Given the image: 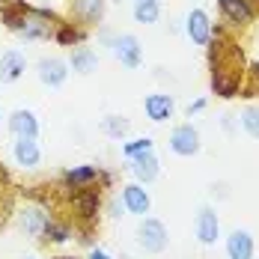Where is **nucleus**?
<instances>
[{
	"label": "nucleus",
	"mask_w": 259,
	"mask_h": 259,
	"mask_svg": "<svg viewBox=\"0 0 259 259\" xmlns=\"http://www.w3.org/2000/svg\"><path fill=\"white\" fill-rule=\"evenodd\" d=\"M45 224H48V214H45L42 208H36V206H24L21 211H18V227H21V230H24L27 235H42Z\"/></svg>",
	"instance_id": "dca6fc26"
},
{
	"label": "nucleus",
	"mask_w": 259,
	"mask_h": 259,
	"mask_svg": "<svg viewBox=\"0 0 259 259\" xmlns=\"http://www.w3.org/2000/svg\"><path fill=\"white\" fill-rule=\"evenodd\" d=\"M69 66H72L78 75H93L96 66H99V57H96V51H90V48H75Z\"/></svg>",
	"instance_id": "aec40b11"
},
{
	"label": "nucleus",
	"mask_w": 259,
	"mask_h": 259,
	"mask_svg": "<svg viewBox=\"0 0 259 259\" xmlns=\"http://www.w3.org/2000/svg\"><path fill=\"white\" fill-rule=\"evenodd\" d=\"M238 87H241L238 75H227L224 69H214L211 72V90H214V96L233 99V96H238Z\"/></svg>",
	"instance_id": "a211bd4d"
},
{
	"label": "nucleus",
	"mask_w": 259,
	"mask_h": 259,
	"mask_svg": "<svg viewBox=\"0 0 259 259\" xmlns=\"http://www.w3.org/2000/svg\"><path fill=\"white\" fill-rule=\"evenodd\" d=\"M99 179V167H93V164H80V167H72V170H66L63 173V182H66V188H90L93 182Z\"/></svg>",
	"instance_id": "f3484780"
},
{
	"label": "nucleus",
	"mask_w": 259,
	"mask_h": 259,
	"mask_svg": "<svg viewBox=\"0 0 259 259\" xmlns=\"http://www.w3.org/2000/svg\"><path fill=\"white\" fill-rule=\"evenodd\" d=\"M194 233H197V241L200 244H218V238H221V218H218V211L211 206H203L197 211V221H194Z\"/></svg>",
	"instance_id": "f03ea898"
},
{
	"label": "nucleus",
	"mask_w": 259,
	"mask_h": 259,
	"mask_svg": "<svg viewBox=\"0 0 259 259\" xmlns=\"http://www.w3.org/2000/svg\"><path fill=\"white\" fill-rule=\"evenodd\" d=\"M72 12L83 24H96L104 15V0H72Z\"/></svg>",
	"instance_id": "6ab92c4d"
},
{
	"label": "nucleus",
	"mask_w": 259,
	"mask_h": 259,
	"mask_svg": "<svg viewBox=\"0 0 259 259\" xmlns=\"http://www.w3.org/2000/svg\"><path fill=\"white\" fill-rule=\"evenodd\" d=\"M143 110H146V116L152 122H167L173 116V110H176V102H173L170 93H149L143 99Z\"/></svg>",
	"instance_id": "6e6552de"
},
{
	"label": "nucleus",
	"mask_w": 259,
	"mask_h": 259,
	"mask_svg": "<svg viewBox=\"0 0 259 259\" xmlns=\"http://www.w3.org/2000/svg\"><path fill=\"white\" fill-rule=\"evenodd\" d=\"M90 259H110V256H107L104 250H99V247H96V250H90Z\"/></svg>",
	"instance_id": "cd10ccee"
},
{
	"label": "nucleus",
	"mask_w": 259,
	"mask_h": 259,
	"mask_svg": "<svg viewBox=\"0 0 259 259\" xmlns=\"http://www.w3.org/2000/svg\"><path fill=\"white\" fill-rule=\"evenodd\" d=\"M253 75H256V80H259V63H256V66H253Z\"/></svg>",
	"instance_id": "c756f323"
},
{
	"label": "nucleus",
	"mask_w": 259,
	"mask_h": 259,
	"mask_svg": "<svg viewBox=\"0 0 259 259\" xmlns=\"http://www.w3.org/2000/svg\"><path fill=\"white\" fill-rule=\"evenodd\" d=\"M185 33L194 45H208L211 42V21H208L206 9H191L185 18Z\"/></svg>",
	"instance_id": "423d86ee"
},
{
	"label": "nucleus",
	"mask_w": 259,
	"mask_h": 259,
	"mask_svg": "<svg viewBox=\"0 0 259 259\" xmlns=\"http://www.w3.org/2000/svg\"><path fill=\"white\" fill-rule=\"evenodd\" d=\"M69 235H72V230H69L66 224L54 221V218H48V224H45V230H42V238H45V241H51V244H63Z\"/></svg>",
	"instance_id": "4be33fe9"
},
{
	"label": "nucleus",
	"mask_w": 259,
	"mask_h": 259,
	"mask_svg": "<svg viewBox=\"0 0 259 259\" xmlns=\"http://www.w3.org/2000/svg\"><path fill=\"white\" fill-rule=\"evenodd\" d=\"M12 158H15V164L33 170V167L42 161V149H39L36 137H18V140L12 143Z\"/></svg>",
	"instance_id": "9b49d317"
},
{
	"label": "nucleus",
	"mask_w": 259,
	"mask_h": 259,
	"mask_svg": "<svg viewBox=\"0 0 259 259\" xmlns=\"http://www.w3.org/2000/svg\"><path fill=\"white\" fill-rule=\"evenodd\" d=\"M80 39H83V33L72 24H60V30H57V42H60V45H75Z\"/></svg>",
	"instance_id": "393cba45"
},
{
	"label": "nucleus",
	"mask_w": 259,
	"mask_h": 259,
	"mask_svg": "<svg viewBox=\"0 0 259 259\" xmlns=\"http://www.w3.org/2000/svg\"><path fill=\"white\" fill-rule=\"evenodd\" d=\"M128 170L134 173V179L140 182V185H146V182L158 179V173H161V164H158L155 152H140V155L128 158Z\"/></svg>",
	"instance_id": "9d476101"
},
{
	"label": "nucleus",
	"mask_w": 259,
	"mask_h": 259,
	"mask_svg": "<svg viewBox=\"0 0 259 259\" xmlns=\"http://www.w3.org/2000/svg\"><path fill=\"white\" fill-rule=\"evenodd\" d=\"M36 75L45 87H63L66 78H69V63L60 60V57H45V60H39Z\"/></svg>",
	"instance_id": "0eeeda50"
},
{
	"label": "nucleus",
	"mask_w": 259,
	"mask_h": 259,
	"mask_svg": "<svg viewBox=\"0 0 259 259\" xmlns=\"http://www.w3.org/2000/svg\"><path fill=\"white\" fill-rule=\"evenodd\" d=\"M9 3H12V6H24V0H9Z\"/></svg>",
	"instance_id": "c85d7f7f"
},
{
	"label": "nucleus",
	"mask_w": 259,
	"mask_h": 259,
	"mask_svg": "<svg viewBox=\"0 0 259 259\" xmlns=\"http://www.w3.org/2000/svg\"><path fill=\"white\" fill-rule=\"evenodd\" d=\"M203 107H206V99H197L194 104H188V116H191V113H200Z\"/></svg>",
	"instance_id": "bb28decb"
},
{
	"label": "nucleus",
	"mask_w": 259,
	"mask_h": 259,
	"mask_svg": "<svg viewBox=\"0 0 259 259\" xmlns=\"http://www.w3.org/2000/svg\"><path fill=\"white\" fill-rule=\"evenodd\" d=\"M27 69V60L21 51H6L0 57V80L3 83H12V80H18L24 75Z\"/></svg>",
	"instance_id": "4468645a"
},
{
	"label": "nucleus",
	"mask_w": 259,
	"mask_h": 259,
	"mask_svg": "<svg viewBox=\"0 0 259 259\" xmlns=\"http://www.w3.org/2000/svg\"><path fill=\"white\" fill-rule=\"evenodd\" d=\"M200 131L194 128L191 122H182V125H176L173 128V134H170V149L176 152V155L182 158H191L200 152Z\"/></svg>",
	"instance_id": "7ed1b4c3"
},
{
	"label": "nucleus",
	"mask_w": 259,
	"mask_h": 259,
	"mask_svg": "<svg viewBox=\"0 0 259 259\" xmlns=\"http://www.w3.org/2000/svg\"><path fill=\"white\" fill-rule=\"evenodd\" d=\"M241 128L253 140H259V107H244L241 110Z\"/></svg>",
	"instance_id": "b1692460"
},
{
	"label": "nucleus",
	"mask_w": 259,
	"mask_h": 259,
	"mask_svg": "<svg viewBox=\"0 0 259 259\" xmlns=\"http://www.w3.org/2000/svg\"><path fill=\"white\" fill-rule=\"evenodd\" d=\"M140 152H152V140H149V137L131 140V143L122 146V155H125V158H134V155H140Z\"/></svg>",
	"instance_id": "a878e982"
},
{
	"label": "nucleus",
	"mask_w": 259,
	"mask_h": 259,
	"mask_svg": "<svg viewBox=\"0 0 259 259\" xmlns=\"http://www.w3.org/2000/svg\"><path fill=\"white\" fill-rule=\"evenodd\" d=\"M161 18V3L158 0H137L134 3V21L140 24H155Z\"/></svg>",
	"instance_id": "412c9836"
},
{
	"label": "nucleus",
	"mask_w": 259,
	"mask_h": 259,
	"mask_svg": "<svg viewBox=\"0 0 259 259\" xmlns=\"http://www.w3.org/2000/svg\"><path fill=\"white\" fill-rule=\"evenodd\" d=\"M104 131H107V137L122 140L128 134V119L125 116H104Z\"/></svg>",
	"instance_id": "5701e85b"
},
{
	"label": "nucleus",
	"mask_w": 259,
	"mask_h": 259,
	"mask_svg": "<svg viewBox=\"0 0 259 259\" xmlns=\"http://www.w3.org/2000/svg\"><path fill=\"white\" fill-rule=\"evenodd\" d=\"M122 208L128 214H137V218H146L149 208H152V200H149V191L140 185V182H131L122 188Z\"/></svg>",
	"instance_id": "20e7f679"
},
{
	"label": "nucleus",
	"mask_w": 259,
	"mask_h": 259,
	"mask_svg": "<svg viewBox=\"0 0 259 259\" xmlns=\"http://www.w3.org/2000/svg\"><path fill=\"white\" fill-rule=\"evenodd\" d=\"M9 131L15 137H36L39 134V119L33 116V110H12L9 116Z\"/></svg>",
	"instance_id": "2eb2a0df"
},
{
	"label": "nucleus",
	"mask_w": 259,
	"mask_h": 259,
	"mask_svg": "<svg viewBox=\"0 0 259 259\" xmlns=\"http://www.w3.org/2000/svg\"><path fill=\"white\" fill-rule=\"evenodd\" d=\"M72 203H75V211H78L80 221H93L102 208V194L90 185V188H78L72 194Z\"/></svg>",
	"instance_id": "1a4fd4ad"
},
{
	"label": "nucleus",
	"mask_w": 259,
	"mask_h": 259,
	"mask_svg": "<svg viewBox=\"0 0 259 259\" xmlns=\"http://www.w3.org/2000/svg\"><path fill=\"white\" fill-rule=\"evenodd\" d=\"M218 9L233 27H247L256 18V9L250 0H218Z\"/></svg>",
	"instance_id": "39448f33"
},
{
	"label": "nucleus",
	"mask_w": 259,
	"mask_h": 259,
	"mask_svg": "<svg viewBox=\"0 0 259 259\" xmlns=\"http://www.w3.org/2000/svg\"><path fill=\"white\" fill-rule=\"evenodd\" d=\"M113 51H116L119 63H122L125 69H137V66H140V42H137L131 33L119 36V39L113 42Z\"/></svg>",
	"instance_id": "ddd939ff"
},
{
	"label": "nucleus",
	"mask_w": 259,
	"mask_h": 259,
	"mask_svg": "<svg viewBox=\"0 0 259 259\" xmlns=\"http://www.w3.org/2000/svg\"><path fill=\"white\" fill-rule=\"evenodd\" d=\"M137 241H140L143 250L161 253V250H167L170 235H167V227H164L158 218H143V224H140V230H137Z\"/></svg>",
	"instance_id": "f257e3e1"
},
{
	"label": "nucleus",
	"mask_w": 259,
	"mask_h": 259,
	"mask_svg": "<svg viewBox=\"0 0 259 259\" xmlns=\"http://www.w3.org/2000/svg\"><path fill=\"white\" fill-rule=\"evenodd\" d=\"M227 256L230 259H253V235L247 230H233L227 235Z\"/></svg>",
	"instance_id": "f8f14e48"
}]
</instances>
